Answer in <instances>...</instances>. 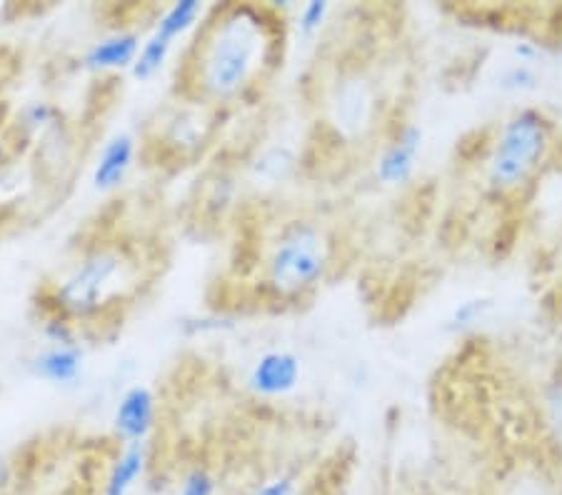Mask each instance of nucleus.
I'll return each instance as SVG.
<instances>
[{
	"mask_svg": "<svg viewBox=\"0 0 562 495\" xmlns=\"http://www.w3.org/2000/svg\"><path fill=\"white\" fill-rule=\"evenodd\" d=\"M303 358L290 348H268L252 360L246 389L260 401H280L293 395L303 383Z\"/></svg>",
	"mask_w": 562,
	"mask_h": 495,
	"instance_id": "nucleus-6",
	"label": "nucleus"
},
{
	"mask_svg": "<svg viewBox=\"0 0 562 495\" xmlns=\"http://www.w3.org/2000/svg\"><path fill=\"white\" fill-rule=\"evenodd\" d=\"M297 156L288 146H270L260 153L252 164V173L268 185H278L295 173Z\"/></svg>",
	"mask_w": 562,
	"mask_h": 495,
	"instance_id": "nucleus-14",
	"label": "nucleus"
},
{
	"mask_svg": "<svg viewBox=\"0 0 562 495\" xmlns=\"http://www.w3.org/2000/svg\"><path fill=\"white\" fill-rule=\"evenodd\" d=\"M425 131L423 125L405 121L395 125L387 140L380 146L375 156V180L385 188H403L413 180L423 156Z\"/></svg>",
	"mask_w": 562,
	"mask_h": 495,
	"instance_id": "nucleus-7",
	"label": "nucleus"
},
{
	"mask_svg": "<svg viewBox=\"0 0 562 495\" xmlns=\"http://www.w3.org/2000/svg\"><path fill=\"white\" fill-rule=\"evenodd\" d=\"M546 401H548V410H550L552 420H555L560 426V423H562V373L550 383Z\"/></svg>",
	"mask_w": 562,
	"mask_h": 495,
	"instance_id": "nucleus-23",
	"label": "nucleus"
},
{
	"mask_svg": "<svg viewBox=\"0 0 562 495\" xmlns=\"http://www.w3.org/2000/svg\"><path fill=\"white\" fill-rule=\"evenodd\" d=\"M205 13L207 8L201 3V0H178V3L168 5L166 11L158 15L150 35H156V38H160L168 45H176V41L198 31V25L203 23Z\"/></svg>",
	"mask_w": 562,
	"mask_h": 495,
	"instance_id": "nucleus-13",
	"label": "nucleus"
},
{
	"mask_svg": "<svg viewBox=\"0 0 562 495\" xmlns=\"http://www.w3.org/2000/svg\"><path fill=\"white\" fill-rule=\"evenodd\" d=\"M297 488H301V475L283 471L258 483L250 495H297Z\"/></svg>",
	"mask_w": 562,
	"mask_h": 495,
	"instance_id": "nucleus-22",
	"label": "nucleus"
},
{
	"mask_svg": "<svg viewBox=\"0 0 562 495\" xmlns=\"http://www.w3.org/2000/svg\"><path fill=\"white\" fill-rule=\"evenodd\" d=\"M178 495H217L215 475L205 465H193L180 479Z\"/></svg>",
	"mask_w": 562,
	"mask_h": 495,
	"instance_id": "nucleus-20",
	"label": "nucleus"
},
{
	"mask_svg": "<svg viewBox=\"0 0 562 495\" xmlns=\"http://www.w3.org/2000/svg\"><path fill=\"white\" fill-rule=\"evenodd\" d=\"M148 468V443L123 446L108 468L101 495H131Z\"/></svg>",
	"mask_w": 562,
	"mask_h": 495,
	"instance_id": "nucleus-12",
	"label": "nucleus"
},
{
	"mask_svg": "<svg viewBox=\"0 0 562 495\" xmlns=\"http://www.w3.org/2000/svg\"><path fill=\"white\" fill-rule=\"evenodd\" d=\"M330 13H333V5L328 0H311V3H305L301 11H297V31H301V35H305V38H313V35H317L325 29Z\"/></svg>",
	"mask_w": 562,
	"mask_h": 495,
	"instance_id": "nucleus-18",
	"label": "nucleus"
},
{
	"mask_svg": "<svg viewBox=\"0 0 562 495\" xmlns=\"http://www.w3.org/2000/svg\"><path fill=\"white\" fill-rule=\"evenodd\" d=\"M86 368V350L80 344H63V346H48L41 353H35L31 360V371L43 383L58 385V389H68L76 385L83 375Z\"/></svg>",
	"mask_w": 562,
	"mask_h": 495,
	"instance_id": "nucleus-10",
	"label": "nucleus"
},
{
	"mask_svg": "<svg viewBox=\"0 0 562 495\" xmlns=\"http://www.w3.org/2000/svg\"><path fill=\"white\" fill-rule=\"evenodd\" d=\"M283 15L225 3L205 13L183 60V93L198 105H233L256 93L283 58Z\"/></svg>",
	"mask_w": 562,
	"mask_h": 495,
	"instance_id": "nucleus-1",
	"label": "nucleus"
},
{
	"mask_svg": "<svg viewBox=\"0 0 562 495\" xmlns=\"http://www.w3.org/2000/svg\"><path fill=\"white\" fill-rule=\"evenodd\" d=\"M378 90L362 70H348L335 78L325 101V119L342 143L366 140L378 123Z\"/></svg>",
	"mask_w": 562,
	"mask_h": 495,
	"instance_id": "nucleus-5",
	"label": "nucleus"
},
{
	"mask_svg": "<svg viewBox=\"0 0 562 495\" xmlns=\"http://www.w3.org/2000/svg\"><path fill=\"white\" fill-rule=\"evenodd\" d=\"M135 158H138V140L131 133H115L98 156L90 183L101 193L117 191L128 180Z\"/></svg>",
	"mask_w": 562,
	"mask_h": 495,
	"instance_id": "nucleus-9",
	"label": "nucleus"
},
{
	"mask_svg": "<svg viewBox=\"0 0 562 495\" xmlns=\"http://www.w3.org/2000/svg\"><path fill=\"white\" fill-rule=\"evenodd\" d=\"M158 423V398L148 385H131L117 398L113 413V434L123 446L148 443Z\"/></svg>",
	"mask_w": 562,
	"mask_h": 495,
	"instance_id": "nucleus-8",
	"label": "nucleus"
},
{
	"mask_svg": "<svg viewBox=\"0 0 562 495\" xmlns=\"http://www.w3.org/2000/svg\"><path fill=\"white\" fill-rule=\"evenodd\" d=\"M333 256V236L321 221H285L262 250V293L278 303H301L311 299L328 278Z\"/></svg>",
	"mask_w": 562,
	"mask_h": 495,
	"instance_id": "nucleus-3",
	"label": "nucleus"
},
{
	"mask_svg": "<svg viewBox=\"0 0 562 495\" xmlns=\"http://www.w3.org/2000/svg\"><path fill=\"white\" fill-rule=\"evenodd\" d=\"M143 38L138 31H115L111 35H103L83 53V68L95 70V74H113V70L133 68Z\"/></svg>",
	"mask_w": 562,
	"mask_h": 495,
	"instance_id": "nucleus-11",
	"label": "nucleus"
},
{
	"mask_svg": "<svg viewBox=\"0 0 562 495\" xmlns=\"http://www.w3.org/2000/svg\"><path fill=\"white\" fill-rule=\"evenodd\" d=\"M493 311V299L487 295H470V299H462L448 315V328L450 330H470L475 328L477 323H483L487 318V313Z\"/></svg>",
	"mask_w": 562,
	"mask_h": 495,
	"instance_id": "nucleus-16",
	"label": "nucleus"
},
{
	"mask_svg": "<svg viewBox=\"0 0 562 495\" xmlns=\"http://www.w3.org/2000/svg\"><path fill=\"white\" fill-rule=\"evenodd\" d=\"M43 336L48 338L50 346H63V344H78V328L76 323L63 318L58 313L45 311L43 318Z\"/></svg>",
	"mask_w": 562,
	"mask_h": 495,
	"instance_id": "nucleus-21",
	"label": "nucleus"
},
{
	"mask_svg": "<svg viewBox=\"0 0 562 495\" xmlns=\"http://www.w3.org/2000/svg\"><path fill=\"white\" fill-rule=\"evenodd\" d=\"M170 53H173V45L162 43L156 35H148V38L143 41L140 50H138V58H135L131 74L135 80H150L156 78L162 68H166V63L170 58Z\"/></svg>",
	"mask_w": 562,
	"mask_h": 495,
	"instance_id": "nucleus-15",
	"label": "nucleus"
},
{
	"mask_svg": "<svg viewBox=\"0 0 562 495\" xmlns=\"http://www.w3.org/2000/svg\"><path fill=\"white\" fill-rule=\"evenodd\" d=\"M13 483V465L5 455H0V493H5Z\"/></svg>",
	"mask_w": 562,
	"mask_h": 495,
	"instance_id": "nucleus-24",
	"label": "nucleus"
},
{
	"mask_svg": "<svg viewBox=\"0 0 562 495\" xmlns=\"http://www.w3.org/2000/svg\"><path fill=\"white\" fill-rule=\"evenodd\" d=\"M135 283V258L123 243H98L86 250L48 291L43 308L70 323H93L125 299Z\"/></svg>",
	"mask_w": 562,
	"mask_h": 495,
	"instance_id": "nucleus-2",
	"label": "nucleus"
},
{
	"mask_svg": "<svg viewBox=\"0 0 562 495\" xmlns=\"http://www.w3.org/2000/svg\"><path fill=\"white\" fill-rule=\"evenodd\" d=\"M555 121L546 108L522 105L495 131L485 153V183L495 195L522 193L540 173L552 150Z\"/></svg>",
	"mask_w": 562,
	"mask_h": 495,
	"instance_id": "nucleus-4",
	"label": "nucleus"
},
{
	"mask_svg": "<svg viewBox=\"0 0 562 495\" xmlns=\"http://www.w3.org/2000/svg\"><path fill=\"white\" fill-rule=\"evenodd\" d=\"M58 119H60L58 108L53 103H45V101L29 103L21 111V125L31 133H41V131L53 128V125L58 123Z\"/></svg>",
	"mask_w": 562,
	"mask_h": 495,
	"instance_id": "nucleus-19",
	"label": "nucleus"
},
{
	"mask_svg": "<svg viewBox=\"0 0 562 495\" xmlns=\"http://www.w3.org/2000/svg\"><path fill=\"white\" fill-rule=\"evenodd\" d=\"M540 86V74L535 66H522V63H513L501 70L497 76V88L505 93H530Z\"/></svg>",
	"mask_w": 562,
	"mask_h": 495,
	"instance_id": "nucleus-17",
	"label": "nucleus"
}]
</instances>
